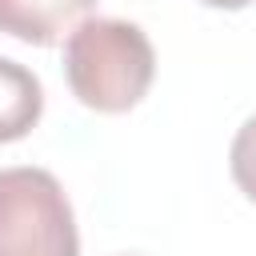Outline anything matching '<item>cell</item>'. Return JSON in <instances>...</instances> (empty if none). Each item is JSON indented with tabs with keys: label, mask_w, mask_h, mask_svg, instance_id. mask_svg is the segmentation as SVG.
Listing matches in <instances>:
<instances>
[{
	"label": "cell",
	"mask_w": 256,
	"mask_h": 256,
	"mask_svg": "<svg viewBox=\"0 0 256 256\" xmlns=\"http://www.w3.org/2000/svg\"><path fill=\"white\" fill-rule=\"evenodd\" d=\"M40 112H44V88L36 72L0 56V144L28 136Z\"/></svg>",
	"instance_id": "4"
},
{
	"label": "cell",
	"mask_w": 256,
	"mask_h": 256,
	"mask_svg": "<svg viewBox=\"0 0 256 256\" xmlns=\"http://www.w3.org/2000/svg\"><path fill=\"white\" fill-rule=\"evenodd\" d=\"M72 204L48 168H0V256H76Z\"/></svg>",
	"instance_id": "2"
},
{
	"label": "cell",
	"mask_w": 256,
	"mask_h": 256,
	"mask_svg": "<svg viewBox=\"0 0 256 256\" xmlns=\"http://www.w3.org/2000/svg\"><path fill=\"white\" fill-rule=\"evenodd\" d=\"M64 76L72 96L96 112H128L144 100L156 76V52L140 24L96 16L64 44Z\"/></svg>",
	"instance_id": "1"
},
{
	"label": "cell",
	"mask_w": 256,
	"mask_h": 256,
	"mask_svg": "<svg viewBox=\"0 0 256 256\" xmlns=\"http://www.w3.org/2000/svg\"><path fill=\"white\" fill-rule=\"evenodd\" d=\"M128 256H136V252H128Z\"/></svg>",
	"instance_id": "7"
},
{
	"label": "cell",
	"mask_w": 256,
	"mask_h": 256,
	"mask_svg": "<svg viewBox=\"0 0 256 256\" xmlns=\"http://www.w3.org/2000/svg\"><path fill=\"white\" fill-rule=\"evenodd\" d=\"M96 0H0V32L24 44H56L72 36Z\"/></svg>",
	"instance_id": "3"
},
{
	"label": "cell",
	"mask_w": 256,
	"mask_h": 256,
	"mask_svg": "<svg viewBox=\"0 0 256 256\" xmlns=\"http://www.w3.org/2000/svg\"><path fill=\"white\" fill-rule=\"evenodd\" d=\"M228 164H232V180L236 188L256 204V116H248L232 140V152H228Z\"/></svg>",
	"instance_id": "5"
},
{
	"label": "cell",
	"mask_w": 256,
	"mask_h": 256,
	"mask_svg": "<svg viewBox=\"0 0 256 256\" xmlns=\"http://www.w3.org/2000/svg\"><path fill=\"white\" fill-rule=\"evenodd\" d=\"M200 4H208V8H244L252 0H200Z\"/></svg>",
	"instance_id": "6"
}]
</instances>
